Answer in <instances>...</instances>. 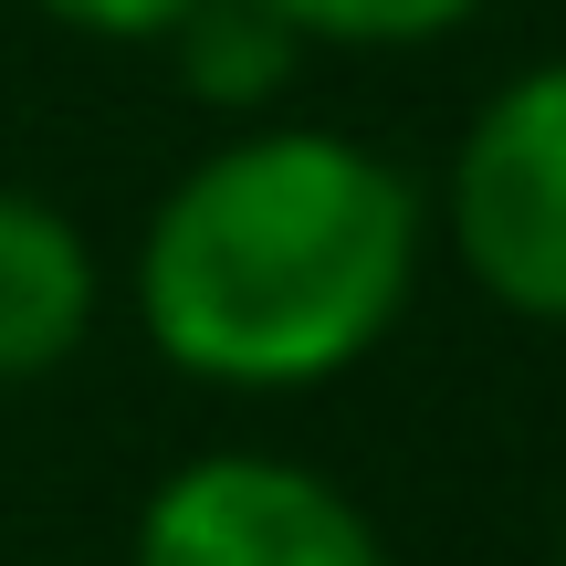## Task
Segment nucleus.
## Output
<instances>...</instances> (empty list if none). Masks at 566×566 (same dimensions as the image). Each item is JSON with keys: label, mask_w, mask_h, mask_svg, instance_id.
<instances>
[{"label": "nucleus", "mask_w": 566, "mask_h": 566, "mask_svg": "<svg viewBox=\"0 0 566 566\" xmlns=\"http://www.w3.org/2000/svg\"><path fill=\"white\" fill-rule=\"evenodd\" d=\"M556 566H566V535H556Z\"/></svg>", "instance_id": "6e6552de"}, {"label": "nucleus", "mask_w": 566, "mask_h": 566, "mask_svg": "<svg viewBox=\"0 0 566 566\" xmlns=\"http://www.w3.org/2000/svg\"><path fill=\"white\" fill-rule=\"evenodd\" d=\"M283 11L304 42H336V53H420V42H451L483 0H263Z\"/></svg>", "instance_id": "423d86ee"}, {"label": "nucleus", "mask_w": 566, "mask_h": 566, "mask_svg": "<svg viewBox=\"0 0 566 566\" xmlns=\"http://www.w3.org/2000/svg\"><path fill=\"white\" fill-rule=\"evenodd\" d=\"M126 566H399L378 514L294 451H189L126 525Z\"/></svg>", "instance_id": "7ed1b4c3"}, {"label": "nucleus", "mask_w": 566, "mask_h": 566, "mask_svg": "<svg viewBox=\"0 0 566 566\" xmlns=\"http://www.w3.org/2000/svg\"><path fill=\"white\" fill-rule=\"evenodd\" d=\"M95 315H105V263L84 221L42 189H0V388L74 367Z\"/></svg>", "instance_id": "20e7f679"}, {"label": "nucleus", "mask_w": 566, "mask_h": 566, "mask_svg": "<svg viewBox=\"0 0 566 566\" xmlns=\"http://www.w3.org/2000/svg\"><path fill=\"white\" fill-rule=\"evenodd\" d=\"M441 242L514 325H566V53L472 105L441 168Z\"/></svg>", "instance_id": "f03ea898"}, {"label": "nucleus", "mask_w": 566, "mask_h": 566, "mask_svg": "<svg viewBox=\"0 0 566 566\" xmlns=\"http://www.w3.org/2000/svg\"><path fill=\"white\" fill-rule=\"evenodd\" d=\"M158 53L179 63V84L210 105V116H242V126H252L263 105L294 95V74H304L315 42H304L283 11H263V0H200Z\"/></svg>", "instance_id": "39448f33"}, {"label": "nucleus", "mask_w": 566, "mask_h": 566, "mask_svg": "<svg viewBox=\"0 0 566 566\" xmlns=\"http://www.w3.org/2000/svg\"><path fill=\"white\" fill-rule=\"evenodd\" d=\"M420 252L430 200L388 147L346 126H242L158 189L126 304L189 388L304 399L388 346Z\"/></svg>", "instance_id": "f257e3e1"}, {"label": "nucleus", "mask_w": 566, "mask_h": 566, "mask_svg": "<svg viewBox=\"0 0 566 566\" xmlns=\"http://www.w3.org/2000/svg\"><path fill=\"white\" fill-rule=\"evenodd\" d=\"M53 32H74V42H116V53H147V42H168L200 0H32Z\"/></svg>", "instance_id": "0eeeda50"}]
</instances>
